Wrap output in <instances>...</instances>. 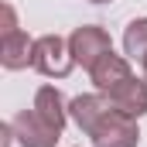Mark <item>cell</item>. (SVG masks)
Masks as SVG:
<instances>
[{
    "instance_id": "30bf717a",
    "label": "cell",
    "mask_w": 147,
    "mask_h": 147,
    "mask_svg": "<svg viewBox=\"0 0 147 147\" xmlns=\"http://www.w3.org/2000/svg\"><path fill=\"white\" fill-rule=\"evenodd\" d=\"M123 51L137 65L147 58V17H137V21L127 24V31H123Z\"/></svg>"
},
{
    "instance_id": "4fadbf2b",
    "label": "cell",
    "mask_w": 147,
    "mask_h": 147,
    "mask_svg": "<svg viewBox=\"0 0 147 147\" xmlns=\"http://www.w3.org/2000/svg\"><path fill=\"white\" fill-rule=\"evenodd\" d=\"M89 3H110V0H89Z\"/></svg>"
},
{
    "instance_id": "ba28073f",
    "label": "cell",
    "mask_w": 147,
    "mask_h": 147,
    "mask_svg": "<svg viewBox=\"0 0 147 147\" xmlns=\"http://www.w3.org/2000/svg\"><path fill=\"white\" fill-rule=\"evenodd\" d=\"M0 62H3V69H10V72L34 65V41L24 34V31L3 34V41H0Z\"/></svg>"
},
{
    "instance_id": "7a4b0ae2",
    "label": "cell",
    "mask_w": 147,
    "mask_h": 147,
    "mask_svg": "<svg viewBox=\"0 0 147 147\" xmlns=\"http://www.w3.org/2000/svg\"><path fill=\"white\" fill-rule=\"evenodd\" d=\"M75 58H72V48H69V41L58 34H41L34 41V65L41 75H48V79H65V75L72 72Z\"/></svg>"
},
{
    "instance_id": "8fae6325",
    "label": "cell",
    "mask_w": 147,
    "mask_h": 147,
    "mask_svg": "<svg viewBox=\"0 0 147 147\" xmlns=\"http://www.w3.org/2000/svg\"><path fill=\"white\" fill-rule=\"evenodd\" d=\"M14 31H21L17 28V17H14V7L3 3V34H14Z\"/></svg>"
},
{
    "instance_id": "9c48e42d",
    "label": "cell",
    "mask_w": 147,
    "mask_h": 147,
    "mask_svg": "<svg viewBox=\"0 0 147 147\" xmlns=\"http://www.w3.org/2000/svg\"><path fill=\"white\" fill-rule=\"evenodd\" d=\"M34 113L45 120V123H51L55 130H65L69 103H65V96H62L55 86H41V89L34 92Z\"/></svg>"
},
{
    "instance_id": "8992f818",
    "label": "cell",
    "mask_w": 147,
    "mask_h": 147,
    "mask_svg": "<svg viewBox=\"0 0 147 147\" xmlns=\"http://www.w3.org/2000/svg\"><path fill=\"white\" fill-rule=\"evenodd\" d=\"M110 110H113V103H110L106 92H86V96H75L72 103H69V116L75 120V127L86 130V134H92V127Z\"/></svg>"
},
{
    "instance_id": "3957f363",
    "label": "cell",
    "mask_w": 147,
    "mask_h": 147,
    "mask_svg": "<svg viewBox=\"0 0 147 147\" xmlns=\"http://www.w3.org/2000/svg\"><path fill=\"white\" fill-rule=\"evenodd\" d=\"M69 48H72L75 65L92 69V65H96L106 51H113V41H110V34H106L99 24H82V28H75V31H72Z\"/></svg>"
},
{
    "instance_id": "5b68a950",
    "label": "cell",
    "mask_w": 147,
    "mask_h": 147,
    "mask_svg": "<svg viewBox=\"0 0 147 147\" xmlns=\"http://www.w3.org/2000/svg\"><path fill=\"white\" fill-rule=\"evenodd\" d=\"M106 96H110V103L120 113H127V116H134V120H140L147 113V82L137 79V75H130V79H123L120 86H113Z\"/></svg>"
},
{
    "instance_id": "7c38bea8",
    "label": "cell",
    "mask_w": 147,
    "mask_h": 147,
    "mask_svg": "<svg viewBox=\"0 0 147 147\" xmlns=\"http://www.w3.org/2000/svg\"><path fill=\"white\" fill-rule=\"evenodd\" d=\"M140 79H144V82H147V58H144V62H140Z\"/></svg>"
},
{
    "instance_id": "6da1fadb",
    "label": "cell",
    "mask_w": 147,
    "mask_h": 147,
    "mask_svg": "<svg viewBox=\"0 0 147 147\" xmlns=\"http://www.w3.org/2000/svg\"><path fill=\"white\" fill-rule=\"evenodd\" d=\"M89 140H92V147H137L140 144V130H137V120L134 116H127V113H120L113 106L92 127Z\"/></svg>"
},
{
    "instance_id": "52a82bcc",
    "label": "cell",
    "mask_w": 147,
    "mask_h": 147,
    "mask_svg": "<svg viewBox=\"0 0 147 147\" xmlns=\"http://www.w3.org/2000/svg\"><path fill=\"white\" fill-rule=\"evenodd\" d=\"M130 58H123V55H116V51H106L92 69H89V79H92V86H96V92H110L113 86H120L123 79H130Z\"/></svg>"
},
{
    "instance_id": "277c9868",
    "label": "cell",
    "mask_w": 147,
    "mask_h": 147,
    "mask_svg": "<svg viewBox=\"0 0 147 147\" xmlns=\"http://www.w3.org/2000/svg\"><path fill=\"white\" fill-rule=\"evenodd\" d=\"M10 127H14V137H17L21 147H55L62 140V130H55L51 123H45L34 113V106L31 110H21L10 120Z\"/></svg>"
}]
</instances>
